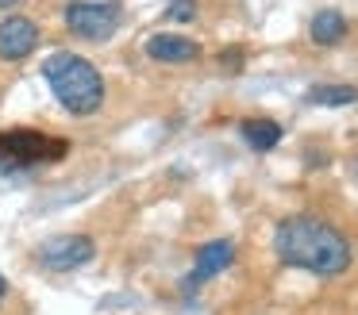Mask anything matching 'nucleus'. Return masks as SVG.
Wrapping results in <instances>:
<instances>
[{"label": "nucleus", "instance_id": "obj_10", "mask_svg": "<svg viewBox=\"0 0 358 315\" xmlns=\"http://www.w3.org/2000/svg\"><path fill=\"white\" fill-rule=\"evenodd\" d=\"M239 135H243V142H247L250 150L266 154V150H273V146L281 142V123L255 115V119H243V123H239Z\"/></svg>", "mask_w": 358, "mask_h": 315}, {"label": "nucleus", "instance_id": "obj_14", "mask_svg": "<svg viewBox=\"0 0 358 315\" xmlns=\"http://www.w3.org/2000/svg\"><path fill=\"white\" fill-rule=\"evenodd\" d=\"M4 300H8V277L0 273V307H4Z\"/></svg>", "mask_w": 358, "mask_h": 315}, {"label": "nucleus", "instance_id": "obj_13", "mask_svg": "<svg viewBox=\"0 0 358 315\" xmlns=\"http://www.w3.org/2000/svg\"><path fill=\"white\" fill-rule=\"evenodd\" d=\"M220 66H224L227 73H235V69H243V50H239V46H231V50H224V54H220Z\"/></svg>", "mask_w": 358, "mask_h": 315}, {"label": "nucleus", "instance_id": "obj_8", "mask_svg": "<svg viewBox=\"0 0 358 315\" xmlns=\"http://www.w3.org/2000/svg\"><path fill=\"white\" fill-rule=\"evenodd\" d=\"M235 261V246L227 238H216V242H204L196 250V261H193V273H189V284H204L212 281L216 273H224L227 265Z\"/></svg>", "mask_w": 358, "mask_h": 315}, {"label": "nucleus", "instance_id": "obj_1", "mask_svg": "<svg viewBox=\"0 0 358 315\" xmlns=\"http://www.w3.org/2000/svg\"><path fill=\"white\" fill-rule=\"evenodd\" d=\"M273 254L289 269H304L312 277H343L355 261L350 242L335 223L320 215H289L273 227Z\"/></svg>", "mask_w": 358, "mask_h": 315}, {"label": "nucleus", "instance_id": "obj_9", "mask_svg": "<svg viewBox=\"0 0 358 315\" xmlns=\"http://www.w3.org/2000/svg\"><path fill=\"white\" fill-rule=\"evenodd\" d=\"M308 38H312L316 46H335V43H343V38H347V15L335 12V8L316 12V15H312V23H308Z\"/></svg>", "mask_w": 358, "mask_h": 315}, {"label": "nucleus", "instance_id": "obj_4", "mask_svg": "<svg viewBox=\"0 0 358 315\" xmlns=\"http://www.w3.org/2000/svg\"><path fill=\"white\" fill-rule=\"evenodd\" d=\"M120 27V4L101 0H73L66 4V31L81 43H108Z\"/></svg>", "mask_w": 358, "mask_h": 315}, {"label": "nucleus", "instance_id": "obj_2", "mask_svg": "<svg viewBox=\"0 0 358 315\" xmlns=\"http://www.w3.org/2000/svg\"><path fill=\"white\" fill-rule=\"evenodd\" d=\"M43 77H47L55 100L66 108L70 115L85 119V115H96L104 104V73L93 66L89 58L73 50H58L43 61Z\"/></svg>", "mask_w": 358, "mask_h": 315}, {"label": "nucleus", "instance_id": "obj_11", "mask_svg": "<svg viewBox=\"0 0 358 315\" xmlns=\"http://www.w3.org/2000/svg\"><path fill=\"white\" fill-rule=\"evenodd\" d=\"M358 100L355 85H316L308 92V104H324V108H347Z\"/></svg>", "mask_w": 358, "mask_h": 315}, {"label": "nucleus", "instance_id": "obj_6", "mask_svg": "<svg viewBox=\"0 0 358 315\" xmlns=\"http://www.w3.org/2000/svg\"><path fill=\"white\" fill-rule=\"evenodd\" d=\"M43 43V27L31 15H8L0 23V61H24L27 54H35V46Z\"/></svg>", "mask_w": 358, "mask_h": 315}, {"label": "nucleus", "instance_id": "obj_12", "mask_svg": "<svg viewBox=\"0 0 358 315\" xmlns=\"http://www.w3.org/2000/svg\"><path fill=\"white\" fill-rule=\"evenodd\" d=\"M196 15V0H170L166 8V23H193Z\"/></svg>", "mask_w": 358, "mask_h": 315}, {"label": "nucleus", "instance_id": "obj_16", "mask_svg": "<svg viewBox=\"0 0 358 315\" xmlns=\"http://www.w3.org/2000/svg\"><path fill=\"white\" fill-rule=\"evenodd\" d=\"M355 177H358V161H355Z\"/></svg>", "mask_w": 358, "mask_h": 315}, {"label": "nucleus", "instance_id": "obj_5", "mask_svg": "<svg viewBox=\"0 0 358 315\" xmlns=\"http://www.w3.org/2000/svg\"><path fill=\"white\" fill-rule=\"evenodd\" d=\"M93 254H96V242L89 235H58L35 250V261L50 273H73L85 261H93Z\"/></svg>", "mask_w": 358, "mask_h": 315}, {"label": "nucleus", "instance_id": "obj_15", "mask_svg": "<svg viewBox=\"0 0 358 315\" xmlns=\"http://www.w3.org/2000/svg\"><path fill=\"white\" fill-rule=\"evenodd\" d=\"M16 4H24V0H0V12H12Z\"/></svg>", "mask_w": 358, "mask_h": 315}, {"label": "nucleus", "instance_id": "obj_7", "mask_svg": "<svg viewBox=\"0 0 358 315\" xmlns=\"http://www.w3.org/2000/svg\"><path fill=\"white\" fill-rule=\"evenodd\" d=\"M143 54L150 61H162V66H193L201 58V43L185 35H173V31H162V35H150L143 43Z\"/></svg>", "mask_w": 358, "mask_h": 315}, {"label": "nucleus", "instance_id": "obj_3", "mask_svg": "<svg viewBox=\"0 0 358 315\" xmlns=\"http://www.w3.org/2000/svg\"><path fill=\"white\" fill-rule=\"evenodd\" d=\"M70 154V142L35 127L0 131V173L4 177H35L43 166H55Z\"/></svg>", "mask_w": 358, "mask_h": 315}]
</instances>
